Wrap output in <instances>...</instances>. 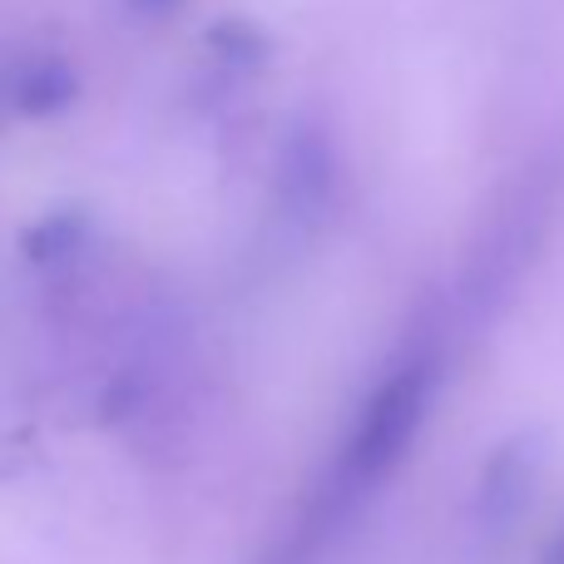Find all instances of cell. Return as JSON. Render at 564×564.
<instances>
[{
    "label": "cell",
    "instance_id": "2",
    "mask_svg": "<svg viewBox=\"0 0 564 564\" xmlns=\"http://www.w3.org/2000/svg\"><path fill=\"white\" fill-rule=\"evenodd\" d=\"M75 95V75H69L65 59H40V65H25L15 79V109L20 115H55L65 99Z\"/></svg>",
    "mask_w": 564,
    "mask_h": 564
},
{
    "label": "cell",
    "instance_id": "3",
    "mask_svg": "<svg viewBox=\"0 0 564 564\" xmlns=\"http://www.w3.org/2000/svg\"><path fill=\"white\" fill-rule=\"evenodd\" d=\"M129 6H134V10H149V15H154V10H169V6H178V0H129Z\"/></svg>",
    "mask_w": 564,
    "mask_h": 564
},
{
    "label": "cell",
    "instance_id": "1",
    "mask_svg": "<svg viewBox=\"0 0 564 564\" xmlns=\"http://www.w3.org/2000/svg\"><path fill=\"white\" fill-rule=\"evenodd\" d=\"M441 381V351L431 341H411L391 357V367L367 387L357 416H351L347 436H341L337 456L322 480V516H347L367 496H377L381 480L397 476V466L406 460V451L416 446L421 426L431 416Z\"/></svg>",
    "mask_w": 564,
    "mask_h": 564
}]
</instances>
